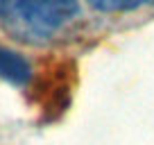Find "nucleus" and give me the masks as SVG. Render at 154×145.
Returning a JSON list of instances; mask_svg holds the SVG:
<instances>
[{
    "label": "nucleus",
    "instance_id": "nucleus-1",
    "mask_svg": "<svg viewBox=\"0 0 154 145\" xmlns=\"http://www.w3.org/2000/svg\"><path fill=\"white\" fill-rule=\"evenodd\" d=\"M77 0H0V23L23 43L54 39L77 16Z\"/></svg>",
    "mask_w": 154,
    "mask_h": 145
},
{
    "label": "nucleus",
    "instance_id": "nucleus-4",
    "mask_svg": "<svg viewBox=\"0 0 154 145\" xmlns=\"http://www.w3.org/2000/svg\"><path fill=\"white\" fill-rule=\"evenodd\" d=\"M149 0H88V5L93 9L102 11V14H118V11H131L143 7Z\"/></svg>",
    "mask_w": 154,
    "mask_h": 145
},
{
    "label": "nucleus",
    "instance_id": "nucleus-3",
    "mask_svg": "<svg viewBox=\"0 0 154 145\" xmlns=\"http://www.w3.org/2000/svg\"><path fill=\"white\" fill-rule=\"evenodd\" d=\"M0 77L14 86H27L34 77L32 63L20 52L0 45Z\"/></svg>",
    "mask_w": 154,
    "mask_h": 145
},
{
    "label": "nucleus",
    "instance_id": "nucleus-2",
    "mask_svg": "<svg viewBox=\"0 0 154 145\" xmlns=\"http://www.w3.org/2000/svg\"><path fill=\"white\" fill-rule=\"evenodd\" d=\"M50 75H45L38 84V102L43 104V111H48V118H54L57 111H66L68 102H70V82H68L66 72H70L68 68L54 66L52 70H48Z\"/></svg>",
    "mask_w": 154,
    "mask_h": 145
}]
</instances>
